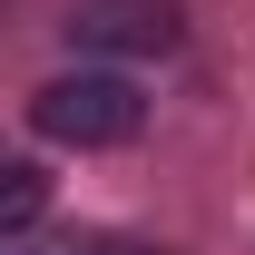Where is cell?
<instances>
[{
  "label": "cell",
  "instance_id": "1",
  "mask_svg": "<svg viewBox=\"0 0 255 255\" xmlns=\"http://www.w3.org/2000/svg\"><path fill=\"white\" fill-rule=\"evenodd\" d=\"M30 128L49 147H128L147 128V98L128 89L118 69H69V79H49L30 98Z\"/></svg>",
  "mask_w": 255,
  "mask_h": 255
},
{
  "label": "cell",
  "instance_id": "2",
  "mask_svg": "<svg viewBox=\"0 0 255 255\" xmlns=\"http://www.w3.org/2000/svg\"><path fill=\"white\" fill-rule=\"evenodd\" d=\"M69 39L98 49V59H167L187 39V0H79Z\"/></svg>",
  "mask_w": 255,
  "mask_h": 255
},
{
  "label": "cell",
  "instance_id": "3",
  "mask_svg": "<svg viewBox=\"0 0 255 255\" xmlns=\"http://www.w3.org/2000/svg\"><path fill=\"white\" fill-rule=\"evenodd\" d=\"M49 216V177H39L30 157H0V236H20V226Z\"/></svg>",
  "mask_w": 255,
  "mask_h": 255
},
{
  "label": "cell",
  "instance_id": "4",
  "mask_svg": "<svg viewBox=\"0 0 255 255\" xmlns=\"http://www.w3.org/2000/svg\"><path fill=\"white\" fill-rule=\"evenodd\" d=\"M108 255H147V246H108Z\"/></svg>",
  "mask_w": 255,
  "mask_h": 255
}]
</instances>
